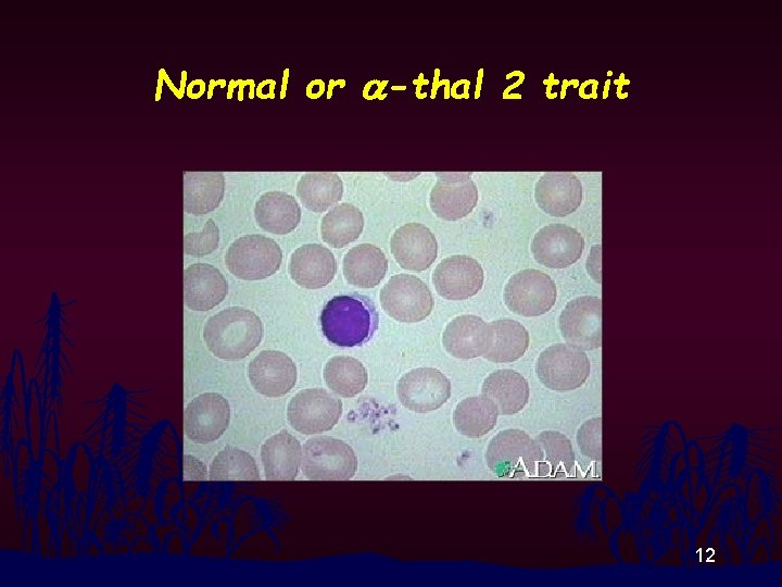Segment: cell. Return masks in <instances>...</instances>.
I'll return each mask as SVG.
<instances>
[{"instance_id": "30", "label": "cell", "mask_w": 782, "mask_h": 587, "mask_svg": "<svg viewBox=\"0 0 782 587\" xmlns=\"http://www.w3.org/2000/svg\"><path fill=\"white\" fill-rule=\"evenodd\" d=\"M497 414L496 407L485 397H469L457 403L453 422L459 434L478 438L495 426Z\"/></svg>"}, {"instance_id": "36", "label": "cell", "mask_w": 782, "mask_h": 587, "mask_svg": "<svg viewBox=\"0 0 782 587\" xmlns=\"http://www.w3.org/2000/svg\"><path fill=\"white\" fill-rule=\"evenodd\" d=\"M206 476V469L202 462L193 457L186 455L184 460L185 479H203Z\"/></svg>"}, {"instance_id": "32", "label": "cell", "mask_w": 782, "mask_h": 587, "mask_svg": "<svg viewBox=\"0 0 782 587\" xmlns=\"http://www.w3.org/2000/svg\"><path fill=\"white\" fill-rule=\"evenodd\" d=\"M540 447L538 476H559L571 472L575 453L570 440L558 432H542L534 438Z\"/></svg>"}, {"instance_id": "40", "label": "cell", "mask_w": 782, "mask_h": 587, "mask_svg": "<svg viewBox=\"0 0 782 587\" xmlns=\"http://www.w3.org/2000/svg\"><path fill=\"white\" fill-rule=\"evenodd\" d=\"M216 85H220V87L224 88V87L226 86V82H225L224 79H219V80H214V79H212V80L210 82V85H209V92H207V98H209V99L212 98V96H213V88H214Z\"/></svg>"}, {"instance_id": "28", "label": "cell", "mask_w": 782, "mask_h": 587, "mask_svg": "<svg viewBox=\"0 0 782 587\" xmlns=\"http://www.w3.org/2000/svg\"><path fill=\"white\" fill-rule=\"evenodd\" d=\"M297 195L307 210L320 213L341 200L343 183L332 172L305 173L298 182Z\"/></svg>"}, {"instance_id": "34", "label": "cell", "mask_w": 782, "mask_h": 587, "mask_svg": "<svg viewBox=\"0 0 782 587\" xmlns=\"http://www.w3.org/2000/svg\"><path fill=\"white\" fill-rule=\"evenodd\" d=\"M219 242V229L212 218H209L202 232L186 234L184 237L185 253L192 257H204L212 253Z\"/></svg>"}, {"instance_id": "3", "label": "cell", "mask_w": 782, "mask_h": 587, "mask_svg": "<svg viewBox=\"0 0 782 587\" xmlns=\"http://www.w3.org/2000/svg\"><path fill=\"white\" fill-rule=\"evenodd\" d=\"M541 460L535 439L520 429H506L488 445L485 462L497 477L538 476Z\"/></svg>"}, {"instance_id": "39", "label": "cell", "mask_w": 782, "mask_h": 587, "mask_svg": "<svg viewBox=\"0 0 782 587\" xmlns=\"http://www.w3.org/2000/svg\"><path fill=\"white\" fill-rule=\"evenodd\" d=\"M163 83H164L163 73H162V70L160 68L157 83H156V92H155V98H154L155 101H160V99H161Z\"/></svg>"}, {"instance_id": "9", "label": "cell", "mask_w": 782, "mask_h": 587, "mask_svg": "<svg viewBox=\"0 0 782 587\" xmlns=\"http://www.w3.org/2000/svg\"><path fill=\"white\" fill-rule=\"evenodd\" d=\"M557 297L556 285L542 271L521 270L505 285L504 301L507 308L522 316H539L554 305Z\"/></svg>"}, {"instance_id": "10", "label": "cell", "mask_w": 782, "mask_h": 587, "mask_svg": "<svg viewBox=\"0 0 782 587\" xmlns=\"http://www.w3.org/2000/svg\"><path fill=\"white\" fill-rule=\"evenodd\" d=\"M400 402L408 410L426 413L442 407L451 396V383L439 370L418 367L405 373L396 385Z\"/></svg>"}, {"instance_id": "7", "label": "cell", "mask_w": 782, "mask_h": 587, "mask_svg": "<svg viewBox=\"0 0 782 587\" xmlns=\"http://www.w3.org/2000/svg\"><path fill=\"white\" fill-rule=\"evenodd\" d=\"M380 303L394 320L414 323L425 320L431 313L433 299L429 287L420 278L396 274L382 287Z\"/></svg>"}, {"instance_id": "8", "label": "cell", "mask_w": 782, "mask_h": 587, "mask_svg": "<svg viewBox=\"0 0 782 587\" xmlns=\"http://www.w3.org/2000/svg\"><path fill=\"white\" fill-rule=\"evenodd\" d=\"M342 414V401L321 388L299 391L287 408L293 429L304 435L330 430Z\"/></svg>"}, {"instance_id": "17", "label": "cell", "mask_w": 782, "mask_h": 587, "mask_svg": "<svg viewBox=\"0 0 782 587\" xmlns=\"http://www.w3.org/2000/svg\"><path fill=\"white\" fill-rule=\"evenodd\" d=\"M390 249L400 266L420 272L428 268L436 260L438 243L427 226L413 222L394 230L390 239Z\"/></svg>"}, {"instance_id": "37", "label": "cell", "mask_w": 782, "mask_h": 587, "mask_svg": "<svg viewBox=\"0 0 782 587\" xmlns=\"http://www.w3.org/2000/svg\"><path fill=\"white\" fill-rule=\"evenodd\" d=\"M601 245H596L592 248L588 261L586 267L589 274L601 284Z\"/></svg>"}, {"instance_id": "16", "label": "cell", "mask_w": 782, "mask_h": 587, "mask_svg": "<svg viewBox=\"0 0 782 587\" xmlns=\"http://www.w3.org/2000/svg\"><path fill=\"white\" fill-rule=\"evenodd\" d=\"M248 375L258 394L276 398L293 388L297 382V367L285 352L263 350L250 362Z\"/></svg>"}, {"instance_id": "22", "label": "cell", "mask_w": 782, "mask_h": 587, "mask_svg": "<svg viewBox=\"0 0 782 587\" xmlns=\"http://www.w3.org/2000/svg\"><path fill=\"white\" fill-rule=\"evenodd\" d=\"M264 473L270 480H292L302 463L300 441L286 430L269 437L261 448Z\"/></svg>"}, {"instance_id": "24", "label": "cell", "mask_w": 782, "mask_h": 587, "mask_svg": "<svg viewBox=\"0 0 782 587\" xmlns=\"http://www.w3.org/2000/svg\"><path fill=\"white\" fill-rule=\"evenodd\" d=\"M483 397L493 402L497 412L510 415L521 411L529 400L527 379L514 370L492 372L481 387Z\"/></svg>"}, {"instance_id": "13", "label": "cell", "mask_w": 782, "mask_h": 587, "mask_svg": "<svg viewBox=\"0 0 782 587\" xmlns=\"http://www.w3.org/2000/svg\"><path fill=\"white\" fill-rule=\"evenodd\" d=\"M471 173H438V180L430 191L432 212L445 221H456L468 215L478 202V189Z\"/></svg>"}, {"instance_id": "25", "label": "cell", "mask_w": 782, "mask_h": 587, "mask_svg": "<svg viewBox=\"0 0 782 587\" xmlns=\"http://www.w3.org/2000/svg\"><path fill=\"white\" fill-rule=\"evenodd\" d=\"M343 275L360 288H373L384 277L388 260L383 251L371 243H360L351 248L343 258Z\"/></svg>"}, {"instance_id": "38", "label": "cell", "mask_w": 782, "mask_h": 587, "mask_svg": "<svg viewBox=\"0 0 782 587\" xmlns=\"http://www.w3.org/2000/svg\"><path fill=\"white\" fill-rule=\"evenodd\" d=\"M161 70H162V73H163L164 82L166 83V85L168 86V88L174 92V95H175L178 99H181L180 93H179V89H177L176 86L172 83V80L169 79L167 73L165 72V68H161Z\"/></svg>"}, {"instance_id": "26", "label": "cell", "mask_w": 782, "mask_h": 587, "mask_svg": "<svg viewBox=\"0 0 782 587\" xmlns=\"http://www.w3.org/2000/svg\"><path fill=\"white\" fill-rule=\"evenodd\" d=\"M225 176L222 172L184 173V210L203 215L215 210L223 200Z\"/></svg>"}, {"instance_id": "4", "label": "cell", "mask_w": 782, "mask_h": 587, "mask_svg": "<svg viewBox=\"0 0 782 587\" xmlns=\"http://www.w3.org/2000/svg\"><path fill=\"white\" fill-rule=\"evenodd\" d=\"M357 459L344 441L330 437L310 438L302 449V472L313 480H345L354 476Z\"/></svg>"}, {"instance_id": "12", "label": "cell", "mask_w": 782, "mask_h": 587, "mask_svg": "<svg viewBox=\"0 0 782 587\" xmlns=\"http://www.w3.org/2000/svg\"><path fill=\"white\" fill-rule=\"evenodd\" d=\"M229 421L230 407L227 399L217 392H204L186 407L184 428L191 441L206 445L225 433Z\"/></svg>"}, {"instance_id": "11", "label": "cell", "mask_w": 782, "mask_h": 587, "mask_svg": "<svg viewBox=\"0 0 782 587\" xmlns=\"http://www.w3.org/2000/svg\"><path fill=\"white\" fill-rule=\"evenodd\" d=\"M559 329L565 340L581 350L602 346V300L582 296L570 300L559 316Z\"/></svg>"}, {"instance_id": "1", "label": "cell", "mask_w": 782, "mask_h": 587, "mask_svg": "<svg viewBox=\"0 0 782 587\" xmlns=\"http://www.w3.org/2000/svg\"><path fill=\"white\" fill-rule=\"evenodd\" d=\"M263 325L260 317L242 307H229L211 316L204 324L203 339L209 350L223 360H241L261 342Z\"/></svg>"}, {"instance_id": "33", "label": "cell", "mask_w": 782, "mask_h": 587, "mask_svg": "<svg viewBox=\"0 0 782 587\" xmlns=\"http://www.w3.org/2000/svg\"><path fill=\"white\" fill-rule=\"evenodd\" d=\"M209 476L212 480H256L260 471L248 452L228 446L212 461Z\"/></svg>"}, {"instance_id": "2", "label": "cell", "mask_w": 782, "mask_h": 587, "mask_svg": "<svg viewBox=\"0 0 782 587\" xmlns=\"http://www.w3.org/2000/svg\"><path fill=\"white\" fill-rule=\"evenodd\" d=\"M378 312L373 301L355 292L335 296L320 313L324 335L331 342L352 347L366 341L378 326Z\"/></svg>"}, {"instance_id": "18", "label": "cell", "mask_w": 782, "mask_h": 587, "mask_svg": "<svg viewBox=\"0 0 782 587\" xmlns=\"http://www.w3.org/2000/svg\"><path fill=\"white\" fill-rule=\"evenodd\" d=\"M534 198L546 214L566 216L579 208L582 201V185L570 172L544 173L535 184Z\"/></svg>"}, {"instance_id": "5", "label": "cell", "mask_w": 782, "mask_h": 587, "mask_svg": "<svg viewBox=\"0 0 782 587\" xmlns=\"http://www.w3.org/2000/svg\"><path fill=\"white\" fill-rule=\"evenodd\" d=\"M279 245L264 235L252 234L237 238L229 246L225 263L228 271L240 279H264L276 273L281 264Z\"/></svg>"}, {"instance_id": "6", "label": "cell", "mask_w": 782, "mask_h": 587, "mask_svg": "<svg viewBox=\"0 0 782 587\" xmlns=\"http://www.w3.org/2000/svg\"><path fill=\"white\" fill-rule=\"evenodd\" d=\"M591 364L583 350L569 344H555L544 349L535 363L539 380L548 389L570 391L588 379Z\"/></svg>"}, {"instance_id": "19", "label": "cell", "mask_w": 782, "mask_h": 587, "mask_svg": "<svg viewBox=\"0 0 782 587\" xmlns=\"http://www.w3.org/2000/svg\"><path fill=\"white\" fill-rule=\"evenodd\" d=\"M337 271L333 253L320 243L297 248L289 261L291 278L301 287L318 289L328 285Z\"/></svg>"}, {"instance_id": "23", "label": "cell", "mask_w": 782, "mask_h": 587, "mask_svg": "<svg viewBox=\"0 0 782 587\" xmlns=\"http://www.w3.org/2000/svg\"><path fill=\"white\" fill-rule=\"evenodd\" d=\"M254 217L262 229L286 235L299 225L301 208L297 199L285 191H267L256 200Z\"/></svg>"}, {"instance_id": "35", "label": "cell", "mask_w": 782, "mask_h": 587, "mask_svg": "<svg viewBox=\"0 0 782 587\" xmlns=\"http://www.w3.org/2000/svg\"><path fill=\"white\" fill-rule=\"evenodd\" d=\"M577 445L580 452L595 461L602 460V419L585 421L578 429Z\"/></svg>"}, {"instance_id": "29", "label": "cell", "mask_w": 782, "mask_h": 587, "mask_svg": "<svg viewBox=\"0 0 782 587\" xmlns=\"http://www.w3.org/2000/svg\"><path fill=\"white\" fill-rule=\"evenodd\" d=\"M364 216L362 211L352 203L335 205L324 215L320 224L323 240L333 248H342L362 234Z\"/></svg>"}, {"instance_id": "21", "label": "cell", "mask_w": 782, "mask_h": 587, "mask_svg": "<svg viewBox=\"0 0 782 587\" xmlns=\"http://www.w3.org/2000/svg\"><path fill=\"white\" fill-rule=\"evenodd\" d=\"M445 350L458 359L483 357L490 344V326L477 315L464 314L453 319L442 335Z\"/></svg>"}, {"instance_id": "20", "label": "cell", "mask_w": 782, "mask_h": 587, "mask_svg": "<svg viewBox=\"0 0 782 587\" xmlns=\"http://www.w3.org/2000/svg\"><path fill=\"white\" fill-rule=\"evenodd\" d=\"M228 292L224 275L213 265L194 263L184 272L185 304L194 311H209L219 304Z\"/></svg>"}, {"instance_id": "14", "label": "cell", "mask_w": 782, "mask_h": 587, "mask_svg": "<svg viewBox=\"0 0 782 587\" xmlns=\"http://www.w3.org/2000/svg\"><path fill=\"white\" fill-rule=\"evenodd\" d=\"M584 249L582 235L565 224H550L538 230L531 242L533 258L551 268H565L578 261Z\"/></svg>"}, {"instance_id": "31", "label": "cell", "mask_w": 782, "mask_h": 587, "mask_svg": "<svg viewBox=\"0 0 782 587\" xmlns=\"http://www.w3.org/2000/svg\"><path fill=\"white\" fill-rule=\"evenodd\" d=\"M324 379L333 392L352 398L365 389L368 374L357 359L338 355L329 359L325 364Z\"/></svg>"}, {"instance_id": "27", "label": "cell", "mask_w": 782, "mask_h": 587, "mask_svg": "<svg viewBox=\"0 0 782 587\" xmlns=\"http://www.w3.org/2000/svg\"><path fill=\"white\" fill-rule=\"evenodd\" d=\"M490 344L483 355L495 363L513 362L524 355L529 346V333L519 322L501 319L489 323Z\"/></svg>"}, {"instance_id": "41", "label": "cell", "mask_w": 782, "mask_h": 587, "mask_svg": "<svg viewBox=\"0 0 782 587\" xmlns=\"http://www.w3.org/2000/svg\"><path fill=\"white\" fill-rule=\"evenodd\" d=\"M186 79H187V72H186V71H182V72H181V79H180V88H179V93H180V97H181V98H182V96H184V93H185V89H186Z\"/></svg>"}, {"instance_id": "15", "label": "cell", "mask_w": 782, "mask_h": 587, "mask_svg": "<svg viewBox=\"0 0 782 587\" xmlns=\"http://www.w3.org/2000/svg\"><path fill=\"white\" fill-rule=\"evenodd\" d=\"M437 292L449 300H465L479 292L483 284L480 263L468 255L455 254L443 259L433 271Z\"/></svg>"}]
</instances>
